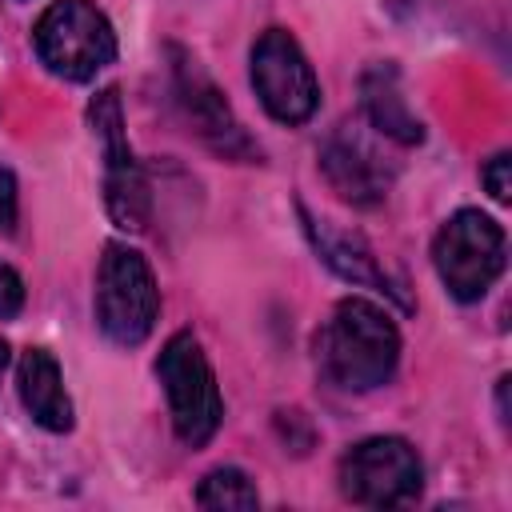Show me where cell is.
<instances>
[{
  "instance_id": "6da1fadb",
  "label": "cell",
  "mask_w": 512,
  "mask_h": 512,
  "mask_svg": "<svg viewBox=\"0 0 512 512\" xmlns=\"http://www.w3.org/2000/svg\"><path fill=\"white\" fill-rule=\"evenodd\" d=\"M316 360L336 388L368 392V388H380L396 372L400 332L384 308H376L372 300L348 296L336 304V312L320 328Z\"/></svg>"
},
{
  "instance_id": "7a4b0ae2",
  "label": "cell",
  "mask_w": 512,
  "mask_h": 512,
  "mask_svg": "<svg viewBox=\"0 0 512 512\" xmlns=\"http://www.w3.org/2000/svg\"><path fill=\"white\" fill-rule=\"evenodd\" d=\"M36 56L64 80H92L116 60V32L92 0H52L32 28Z\"/></svg>"
},
{
  "instance_id": "3957f363",
  "label": "cell",
  "mask_w": 512,
  "mask_h": 512,
  "mask_svg": "<svg viewBox=\"0 0 512 512\" xmlns=\"http://www.w3.org/2000/svg\"><path fill=\"white\" fill-rule=\"evenodd\" d=\"M160 292L148 260L128 244H108L96 268V324L112 344H140L156 328Z\"/></svg>"
},
{
  "instance_id": "277c9868",
  "label": "cell",
  "mask_w": 512,
  "mask_h": 512,
  "mask_svg": "<svg viewBox=\"0 0 512 512\" xmlns=\"http://www.w3.org/2000/svg\"><path fill=\"white\" fill-rule=\"evenodd\" d=\"M164 396H168V412H172V428L184 444L200 448L212 440V432L224 420V400L212 376V364L200 348V340L192 332H176L160 360H156Z\"/></svg>"
},
{
  "instance_id": "5b68a950",
  "label": "cell",
  "mask_w": 512,
  "mask_h": 512,
  "mask_svg": "<svg viewBox=\"0 0 512 512\" xmlns=\"http://www.w3.org/2000/svg\"><path fill=\"white\" fill-rule=\"evenodd\" d=\"M504 228L476 212V208H460L440 232H436V244H432V264H436V276L444 280V288L472 304L480 300L496 276L504 272Z\"/></svg>"
},
{
  "instance_id": "8992f818",
  "label": "cell",
  "mask_w": 512,
  "mask_h": 512,
  "mask_svg": "<svg viewBox=\"0 0 512 512\" xmlns=\"http://www.w3.org/2000/svg\"><path fill=\"white\" fill-rule=\"evenodd\" d=\"M420 484V456L400 436H372L340 460V488L364 508H400L420 496Z\"/></svg>"
},
{
  "instance_id": "52a82bcc",
  "label": "cell",
  "mask_w": 512,
  "mask_h": 512,
  "mask_svg": "<svg viewBox=\"0 0 512 512\" xmlns=\"http://www.w3.org/2000/svg\"><path fill=\"white\" fill-rule=\"evenodd\" d=\"M88 120L104 144V204L116 228L124 232H144L148 212H152V196H148V180L144 168L136 164L128 136H124V112H120V92L104 88L92 104H88Z\"/></svg>"
},
{
  "instance_id": "ba28073f",
  "label": "cell",
  "mask_w": 512,
  "mask_h": 512,
  "mask_svg": "<svg viewBox=\"0 0 512 512\" xmlns=\"http://www.w3.org/2000/svg\"><path fill=\"white\" fill-rule=\"evenodd\" d=\"M252 88L272 120L304 124L320 104V84L300 52V44L284 28H268L252 48Z\"/></svg>"
},
{
  "instance_id": "9c48e42d",
  "label": "cell",
  "mask_w": 512,
  "mask_h": 512,
  "mask_svg": "<svg viewBox=\"0 0 512 512\" xmlns=\"http://www.w3.org/2000/svg\"><path fill=\"white\" fill-rule=\"evenodd\" d=\"M176 56V100L192 124V132L220 156L228 160H252L256 156V144L248 140V132L240 128V120L232 116L224 92L208 80V72L184 56V52H172Z\"/></svg>"
},
{
  "instance_id": "30bf717a",
  "label": "cell",
  "mask_w": 512,
  "mask_h": 512,
  "mask_svg": "<svg viewBox=\"0 0 512 512\" xmlns=\"http://www.w3.org/2000/svg\"><path fill=\"white\" fill-rule=\"evenodd\" d=\"M320 168H324L328 184L340 192V200H348L356 208L380 204L392 188V168L352 128H340L336 136H328V144L320 148Z\"/></svg>"
},
{
  "instance_id": "8fae6325",
  "label": "cell",
  "mask_w": 512,
  "mask_h": 512,
  "mask_svg": "<svg viewBox=\"0 0 512 512\" xmlns=\"http://www.w3.org/2000/svg\"><path fill=\"white\" fill-rule=\"evenodd\" d=\"M304 228H308L312 248L320 252V260H324L336 276H344V280H352V284H368V288H380V292L400 296V292L392 288L388 272L376 264V256H372V248L364 244V236H356V232H348V228H336L332 220H316V216H308V212H304Z\"/></svg>"
},
{
  "instance_id": "7c38bea8",
  "label": "cell",
  "mask_w": 512,
  "mask_h": 512,
  "mask_svg": "<svg viewBox=\"0 0 512 512\" xmlns=\"http://www.w3.org/2000/svg\"><path fill=\"white\" fill-rule=\"evenodd\" d=\"M16 388H20V400L28 408V416L48 428V432H68L72 428V400L64 392V376H60V364L44 352V348H28L20 356V368H16Z\"/></svg>"
},
{
  "instance_id": "4fadbf2b",
  "label": "cell",
  "mask_w": 512,
  "mask_h": 512,
  "mask_svg": "<svg viewBox=\"0 0 512 512\" xmlns=\"http://www.w3.org/2000/svg\"><path fill=\"white\" fill-rule=\"evenodd\" d=\"M360 96H364V112L376 132H384L388 140H400V144L424 140V124L412 116L408 100L400 96V76L392 64H372L360 76Z\"/></svg>"
},
{
  "instance_id": "5bb4252c",
  "label": "cell",
  "mask_w": 512,
  "mask_h": 512,
  "mask_svg": "<svg viewBox=\"0 0 512 512\" xmlns=\"http://www.w3.org/2000/svg\"><path fill=\"white\" fill-rule=\"evenodd\" d=\"M200 508H260L256 484L240 468H212L196 488Z\"/></svg>"
},
{
  "instance_id": "9a60e30c",
  "label": "cell",
  "mask_w": 512,
  "mask_h": 512,
  "mask_svg": "<svg viewBox=\"0 0 512 512\" xmlns=\"http://www.w3.org/2000/svg\"><path fill=\"white\" fill-rule=\"evenodd\" d=\"M508 168H512V160H508V152H500V156H492L488 164H484V184H488V192H492V200H500V204H508V192H512V180H508Z\"/></svg>"
},
{
  "instance_id": "2e32d148",
  "label": "cell",
  "mask_w": 512,
  "mask_h": 512,
  "mask_svg": "<svg viewBox=\"0 0 512 512\" xmlns=\"http://www.w3.org/2000/svg\"><path fill=\"white\" fill-rule=\"evenodd\" d=\"M20 304H24V284H20V276H16L8 264H0V316H16Z\"/></svg>"
},
{
  "instance_id": "e0dca14e",
  "label": "cell",
  "mask_w": 512,
  "mask_h": 512,
  "mask_svg": "<svg viewBox=\"0 0 512 512\" xmlns=\"http://www.w3.org/2000/svg\"><path fill=\"white\" fill-rule=\"evenodd\" d=\"M0 224L12 228V176L0 172Z\"/></svg>"
},
{
  "instance_id": "ac0fdd59",
  "label": "cell",
  "mask_w": 512,
  "mask_h": 512,
  "mask_svg": "<svg viewBox=\"0 0 512 512\" xmlns=\"http://www.w3.org/2000/svg\"><path fill=\"white\" fill-rule=\"evenodd\" d=\"M4 368H8V344L0 340V376H4Z\"/></svg>"
}]
</instances>
